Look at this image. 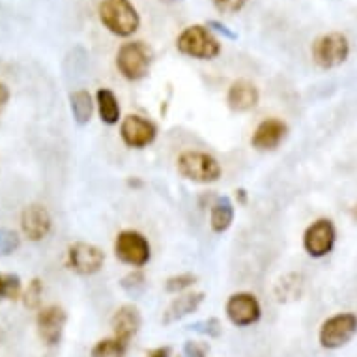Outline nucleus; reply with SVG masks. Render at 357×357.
<instances>
[{"label": "nucleus", "mask_w": 357, "mask_h": 357, "mask_svg": "<svg viewBox=\"0 0 357 357\" xmlns=\"http://www.w3.org/2000/svg\"><path fill=\"white\" fill-rule=\"evenodd\" d=\"M100 19L109 32L120 38L135 34L141 17L129 0H103L100 4Z\"/></svg>", "instance_id": "1"}, {"label": "nucleus", "mask_w": 357, "mask_h": 357, "mask_svg": "<svg viewBox=\"0 0 357 357\" xmlns=\"http://www.w3.org/2000/svg\"><path fill=\"white\" fill-rule=\"evenodd\" d=\"M176 47L185 56L199 60H211L221 53V43L211 30L202 24H193L178 36Z\"/></svg>", "instance_id": "2"}, {"label": "nucleus", "mask_w": 357, "mask_h": 357, "mask_svg": "<svg viewBox=\"0 0 357 357\" xmlns=\"http://www.w3.org/2000/svg\"><path fill=\"white\" fill-rule=\"evenodd\" d=\"M152 49L144 41H129L118 49L116 68L128 81H141L152 66Z\"/></svg>", "instance_id": "3"}, {"label": "nucleus", "mask_w": 357, "mask_h": 357, "mask_svg": "<svg viewBox=\"0 0 357 357\" xmlns=\"http://www.w3.org/2000/svg\"><path fill=\"white\" fill-rule=\"evenodd\" d=\"M178 172L191 182L211 183L221 178V165L210 153L183 152L178 158Z\"/></svg>", "instance_id": "4"}, {"label": "nucleus", "mask_w": 357, "mask_h": 357, "mask_svg": "<svg viewBox=\"0 0 357 357\" xmlns=\"http://www.w3.org/2000/svg\"><path fill=\"white\" fill-rule=\"evenodd\" d=\"M348 54H350V43L346 40V36L340 34V32H331V34L320 36L312 43V60L322 70L337 68L342 62H346Z\"/></svg>", "instance_id": "5"}, {"label": "nucleus", "mask_w": 357, "mask_h": 357, "mask_svg": "<svg viewBox=\"0 0 357 357\" xmlns=\"http://www.w3.org/2000/svg\"><path fill=\"white\" fill-rule=\"evenodd\" d=\"M114 252H116L118 260H122L128 266L133 268H142L150 262L152 257V249L150 243L141 232L137 230H123L116 236L114 241Z\"/></svg>", "instance_id": "6"}, {"label": "nucleus", "mask_w": 357, "mask_h": 357, "mask_svg": "<svg viewBox=\"0 0 357 357\" xmlns=\"http://www.w3.org/2000/svg\"><path fill=\"white\" fill-rule=\"evenodd\" d=\"M357 333V317L351 312H342L328 318L320 328V344L328 350H335L340 346L348 344L354 335Z\"/></svg>", "instance_id": "7"}, {"label": "nucleus", "mask_w": 357, "mask_h": 357, "mask_svg": "<svg viewBox=\"0 0 357 357\" xmlns=\"http://www.w3.org/2000/svg\"><path fill=\"white\" fill-rule=\"evenodd\" d=\"M337 240V230L333 221L329 219H318L305 230L303 247L312 258H322L331 252Z\"/></svg>", "instance_id": "8"}, {"label": "nucleus", "mask_w": 357, "mask_h": 357, "mask_svg": "<svg viewBox=\"0 0 357 357\" xmlns=\"http://www.w3.org/2000/svg\"><path fill=\"white\" fill-rule=\"evenodd\" d=\"M68 262H70L71 270L79 275H94L103 268L105 255L100 247L84 243V241H77L68 251Z\"/></svg>", "instance_id": "9"}, {"label": "nucleus", "mask_w": 357, "mask_h": 357, "mask_svg": "<svg viewBox=\"0 0 357 357\" xmlns=\"http://www.w3.org/2000/svg\"><path fill=\"white\" fill-rule=\"evenodd\" d=\"M225 310H227V317H229L230 322L238 328H247V326L257 324L260 320V314H262L258 299L249 292L232 294L227 301Z\"/></svg>", "instance_id": "10"}, {"label": "nucleus", "mask_w": 357, "mask_h": 357, "mask_svg": "<svg viewBox=\"0 0 357 357\" xmlns=\"http://www.w3.org/2000/svg\"><path fill=\"white\" fill-rule=\"evenodd\" d=\"M120 137L126 146L129 148H146L152 144L158 137V128L150 120L139 116V114H129L122 120L120 126Z\"/></svg>", "instance_id": "11"}, {"label": "nucleus", "mask_w": 357, "mask_h": 357, "mask_svg": "<svg viewBox=\"0 0 357 357\" xmlns=\"http://www.w3.org/2000/svg\"><path fill=\"white\" fill-rule=\"evenodd\" d=\"M66 320L68 314L66 310L59 305H49L38 312L36 318V326H38V335L40 339L47 346H56L62 340V333H64Z\"/></svg>", "instance_id": "12"}, {"label": "nucleus", "mask_w": 357, "mask_h": 357, "mask_svg": "<svg viewBox=\"0 0 357 357\" xmlns=\"http://www.w3.org/2000/svg\"><path fill=\"white\" fill-rule=\"evenodd\" d=\"M51 215L45 210V206L41 204H30L23 210L21 215V229L23 234L29 238L30 241H40L43 238H47L51 232Z\"/></svg>", "instance_id": "13"}, {"label": "nucleus", "mask_w": 357, "mask_h": 357, "mask_svg": "<svg viewBox=\"0 0 357 357\" xmlns=\"http://www.w3.org/2000/svg\"><path fill=\"white\" fill-rule=\"evenodd\" d=\"M287 123L279 120V118H268L264 122L258 123V128L252 133L251 144L260 152H268V150H275L287 137Z\"/></svg>", "instance_id": "14"}, {"label": "nucleus", "mask_w": 357, "mask_h": 357, "mask_svg": "<svg viewBox=\"0 0 357 357\" xmlns=\"http://www.w3.org/2000/svg\"><path fill=\"white\" fill-rule=\"evenodd\" d=\"M111 326L112 331H114V337L129 344V340L133 339L141 329V312L133 305H123L114 312Z\"/></svg>", "instance_id": "15"}, {"label": "nucleus", "mask_w": 357, "mask_h": 357, "mask_svg": "<svg viewBox=\"0 0 357 357\" xmlns=\"http://www.w3.org/2000/svg\"><path fill=\"white\" fill-rule=\"evenodd\" d=\"M260 94L258 88L251 81L240 79V81L232 82L227 94V103L234 112H247L258 105Z\"/></svg>", "instance_id": "16"}, {"label": "nucleus", "mask_w": 357, "mask_h": 357, "mask_svg": "<svg viewBox=\"0 0 357 357\" xmlns=\"http://www.w3.org/2000/svg\"><path fill=\"white\" fill-rule=\"evenodd\" d=\"M204 301V294L202 292H193V294H183L180 298H176L172 303L167 307L163 314V324L169 326V324H174L182 318L189 317L191 312L199 309L200 303Z\"/></svg>", "instance_id": "17"}, {"label": "nucleus", "mask_w": 357, "mask_h": 357, "mask_svg": "<svg viewBox=\"0 0 357 357\" xmlns=\"http://www.w3.org/2000/svg\"><path fill=\"white\" fill-rule=\"evenodd\" d=\"M234 221V204L229 197H217V200L211 204L210 225L211 230L217 234H222L230 229Z\"/></svg>", "instance_id": "18"}, {"label": "nucleus", "mask_w": 357, "mask_h": 357, "mask_svg": "<svg viewBox=\"0 0 357 357\" xmlns=\"http://www.w3.org/2000/svg\"><path fill=\"white\" fill-rule=\"evenodd\" d=\"M96 103H98V111H100L101 122L107 126H114L120 120V105H118L116 96L109 88H100L96 94Z\"/></svg>", "instance_id": "19"}, {"label": "nucleus", "mask_w": 357, "mask_h": 357, "mask_svg": "<svg viewBox=\"0 0 357 357\" xmlns=\"http://www.w3.org/2000/svg\"><path fill=\"white\" fill-rule=\"evenodd\" d=\"M70 107L73 120L79 126H86L92 118L94 112V103H92V96L88 94L86 90H75L70 94Z\"/></svg>", "instance_id": "20"}, {"label": "nucleus", "mask_w": 357, "mask_h": 357, "mask_svg": "<svg viewBox=\"0 0 357 357\" xmlns=\"http://www.w3.org/2000/svg\"><path fill=\"white\" fill-rule=\"evenodd\" d=\"M126 354H128V344L112 337V339L100 340L90 351V357H126Z\"/></svg>", "instance_id": "21"}, {"label": "nucleus", "mask_w": 357, "mask_h": 357, "mask_svg": "<svg viewBox=\"0 0 357 357\" xmlns=\"http://www.w3.org/2000/svg\"><path fill=\"white\" fill-rule=\"evenodd\" d=\"M120 287L123 288V292L131 296V298H139L146 290V277L142 271H131L120 281Z\"/></svg>", "instance_id": "22"}, {"label": "nucleus", "mask_w": 357, "mask_h": 357, "mask_svg": "<svg viewBox=\"0 0 357 357\" xmlns=\"http://www.w3.org/2000/svg\"><path fill=\"white\" fill-rule=\"evenodd\" d=\"M21 290V277L15 273H0V299H17Z\"/></svg>", "instance_id": "23"}, {"label": "nucleus", "mask_w": 357, "mask_h": 357, "mask_svg": "<svg viewBox=\"0 0 357 357\" xmlns=\"http://www.w3.org/2000/svg\"><path fill=\"white\" fill-rule=\"evenodd\" d=\"M189 331H195V333L204 335V337H210V339H217L221 337L222 326L217 318H208V320H200V322H195L189 326Z\"/></svg>", "instance_id": "24"}, {"label": "nucleus", "mask_w": 357, "mask_h": 357, "mask_svg": "<svg viewBox=\"0 0 357 357\" xmlns=\"http://www.w3.org/2000/svg\"><path fill=\"white\" fill-rule=\"evenodd\" d=\"M197 282V275L193 273H182V275H174L167 279L165 282V288H167V292L170 294H180L183 290H188Z\"/></svg>", "instance_id": "25"}, {"label": "nucleus", "mask_w": 357, "mask_h": 357, "mask_svg": "<svg viewBox=\"0 0 357 357\" xmlns=\"http://www.w3.org/2000/svg\"><path fill=\"white\" fill-rule=\"evenodd\" d=\"M41 296H43V282L40 279H32L23 294V303L26 309H38L41 303Z\"/></svg>", "instance_id": "26"}, {"label": "nucleus", "mask_w": 357, "mask_h": 357, "mask_svg": "<svg viewBox=\"0 0 357 357\" xmlns=\"http://www.w3.org/2000/svg\"><path fill=\"white\" fill-rule=\"evenodd\" d=\"M19 247V236L12 230L0 229V255H10Z\"/></svg>", "instance_id": "27"}, {"label": "nucleus", "mask_w": 357, "mask_h": 357, "mask_svg": "<svg viewBox=\"0 0 357 357\" xmlns=\"http://www.w3.org/2000/svg\"><path fill=\"white\" fill-rule=\"evenodd\" d=\"M211 2H213L217 12L227 13V15L240 12L241 8L247 4V0H211Z\"/></svg>", "instance_id": "28"}, {"label": "nucleus", "mask_w": 357, "mask_h": 357, "mask_svg": "<svg viewBox=\"0 0 357 357\" xmlns=\"http://www.w3.org/2000/svg\"><path fill=\"white\" fill-rule=\"evenodd\" d=\"M206 26H208L210 30H213V32H217V34H222L225 38H229V40H236V38H238V34L232 32L227 24H222L221 21H208Z\"/></svg>", "instance_id": "29"}, {"label": "nucleus", "mask_w": 357, "mask_h": 357, "mask_svg": "<svg viewBox=\"0 0 357 357\" xmlns=\"http://www.w3.org/2000/svg\"><path fill=\"white\" fill-rule=\"evenodd\" d=\"M182 357H206V348L204 346H200L199 342L189 340V342H185V346H183Z\"/></svg>", "instance_id": "30"}, {"label": "nucleus", "mask_w": 357, "mask_h": 357, "mask_svg": "<svg viewBox=\"0 0 357 357\" xmlns=\"http://www.w3.org/2000/svg\"><path fill=\"white\" fill-rule=\"evenodd\" d=\"M8 101H10V90L4 82H0V112L4 111V107L8 105Z\"/></svg>", "instance_id": "31"}, {"label": "nucleus", "mask_w": 357, "mask_h": 357, "mask_svg": "<svg viewBox=\"0 0 357 357\" xmlns=\"http://www.w3.org/2000/svg\"><path fill=\"white\" fill-rule=\"evenodd\" d=\"M146 357H170V348H169V346H161V348H155V350L148 351Z\"/></svg>", "instance_id": "32"}]
</instances>
